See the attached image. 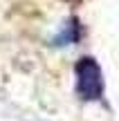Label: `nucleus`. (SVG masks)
Instances as JSON below:
<instances>
[{
    "instance_id": "obj_1",
    "label": "nucleus",
    "mask_w": 119,
    "mask_h": 121,
    "mask_svg": "<svg viewBox=\"0 0 119 121\" xmlns=\"http://www.w3.org/2000/svg\"><path fill=\"white\" fill-rule=\"evenodd\" d=\"M76 92L83 101H99L103 96V72L99 63L90 56H83L74 67Z\"/></svg>"
}]
</instances>
